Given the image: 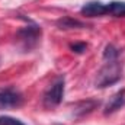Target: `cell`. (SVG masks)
Segmentation results:
<instances>
[{
	"label": "cell",
	"mask_w": 125,
	"mask_h": 125,
	"mask_svg": "<svg viewBox=\"0 0 125 125\" xmlns=\"http://www.w3.org/2000/svg\"><path fill=\"white\" fill-rule=\"evenodd\" d=\"M23 103V97L15 89H4L0 90V111L10 109V108H19Z\"/></svg>",
	"instance_id": "277c9868"
},
{
	"label": "cell",
	"mask_w": 125,
	"mask_h": 125,
	"mask_svg": "<svg viewBox=\"0 0 125 125\" xmlns=\"http://www.w3.org/2000/svg\"><path fill=\"white\" fill-rule=\"evenodd\" d=\"M62 97H64V79L60 77L45 90L44 97H42L44 106L47 109H52L61 103Z\"/></svg>",
	"instance_id": "3957f363"
},
{
	"label": "cell",
	"mask_w": 125,
	"mask_h": 125,
	"mask_svg": "<svg viewBox=\"0 0 125 125\" xmlns=\"http://www.w3.org/2000/svg\"><path fill=\"white\" fill-rule=\"evenodd\" d=\"M122 77V64L119 60H114V61H106L105 65L97 71V77H96V87L103 89L108 86L115 84L116 82H119Z\"/></svg>",
	"instance_id": "6da1fadb"
},
{
	"label": "cell",
	"mask_w": 125,
	"mask_h": 125,
	"mask_svg": "<svg viewBox=\"0 0 125 125\" xmlns=\"http://www.w3.org/2000/svg\"><path fill=\"white\" fill-rule=\"evenodd\" d=\"M16 38L19 41V44L22 45V48L25 51H29L32 48H35L39 42L41 38V28L38 25H28L22 29H19L16 33Z\"/></svg>",
	"instance_id": "7a4b0ae2"
},
{
	"label": "cell",
	"mask_w": 125,
	"mask_h": 125,
	"mask_svg": "<svg viewBox=\"0 0 125 125\" xmlns=\"http://www.w3.org/2000/svg\"><path fill=\"white\" fill-rule=\"evenodd\" d=\"M57 125H58V124H57Z\"/></svg>",
	"instance_id": "7c38bea8"
},
{
	"label": "cell",
	"mask_w": 125,
	"mask_h": 125,
	"mask_svg": "<svg viewBox=\"0 0 125 125\" xmlns=\"http://www.w3.org/2000/svg\"><path fill=\"white\" fill-rule=\"evenodd\" d=\"M57 26L60 29H74V28H84L86 25L73 18H62V19L57 21Z\"/></svg>",
	"instance_id": "52a82bcc"
},
{
	"label": "cell",
	"mask_w": 125,
	"mask_h": 125,
	"mask_svg": "<svg viewBox=\"0 0 125 125\" xmlns=\"http://www.w3.org/2000/svg\"><path fill=\"white\" fill-rule=\"evenodd\" d=\"M80 13L83 16H87V18L103 16L108 13V7H106V4H103L100 1H89L80 9Z\"/></svg>",
	"instance_id": "5b68a950"
},
{
	"label": "cell",
	"mask_w": 125,
	"mask_h": 125,
	"mask_svg": "<svg viewBox=\"0 0 125 125\" xmlns=\"http://www.w3.org/2000/svg\"><path fill=\"white\" fill-rule=\"evenodd\" d=\"M108 13L115 18H125V1H112L106 4Z\"/></svg>",
	"instance_id": "ba28073f"
},
{
	"label": "cell",
	"mask_w": 125,
	"mask_h": 125,
	"mask_svg": "<svg viewBox=\"0 0 125 125\" xmlns=\"http://www.w3.org/2000/svg\"><path fill=\"white\" fill-rule=\"evenodd\" d=\"M118 57H119V50L116 47H114L112 44L105 47V51H103V60L105 61H114V60H118Z\"/></svg>",
	"instance_id": "9c48e42d"
},
{
	"label": "cell",
	"mask_w": 125,
	"mask_h": 125,
	"mask_svg": "<svg viewBox=\"0 0 125 125\" xmlns=\"http://www.w3.org/2000/svg\"><path fill=\"white\" fill-rule=\"evenodd\" d=\"M0 125H25L21 119L9 116V115H1L0 116Z\"/></svg>",
	"instance_id": "30bf717a"
},
{
	"label": "cell",
	"mask_w": 125,
	"mask_h": 125,
	"mask_svg": "<svg viewBox=\"0 0 125 125\" xmlns=\"http://www.w3.org/2000/svg\"><path fill=\"white\" fill-rule=\"evenodd\" d=\"M124 105H125V90L122 89V90L116 92L109 99V102L105 108V115H109V114H114V112L119 111Z\"/></svg>",
	"instance_id": "8992f818"
},
{
	"label": "cell",
	"mask_w": 125,
	"mask_h": 125,
	"mask_svg": "<svg viewBox=\"0 0 125 125\" xmlns=\"http://www.w3.org/2000/svg\"><path fill=\"white\" fill-rule=\"evenodd\" d=\"M70 48H71V51H73V52H76V54H82V52H84V51H86L87 45H86L84 42H77V44H71V45H70Z\"/></svg>",
	"instance_id": "8fae6325"
}]
</instances>
